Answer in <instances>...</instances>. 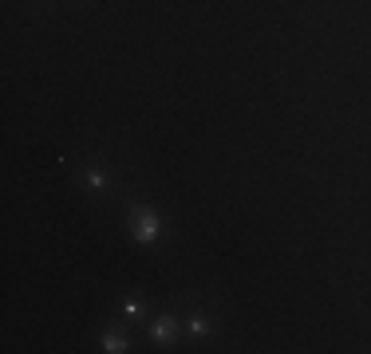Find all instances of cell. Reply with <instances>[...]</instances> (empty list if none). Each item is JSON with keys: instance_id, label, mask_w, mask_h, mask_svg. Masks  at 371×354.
Returning a JSON list of instances; mask_svg holds the SVG:
<instances>
[{"instance_id": "6da1fadb", "label": "cell", "mask_w": 371, "mask_h": 354, "mask_svg": "<svg viewBox=\"0 0 371 354\" xmlns=\"http://www.w3.org/2000/svg\"><path fill=\"white\" fill-rule=\"evenodd\" d=\"M131 221H134V240H139V244H154V240H158V232H162V221H158V213H154V209H146V205H139L131 213Z\"/></svg>"}, {"instance_id": "7a4b0ae2", "label": "cell", "mask_w": 371, "mask_h": 354, "mask_svg": "<svg viewBox=\"0 0 371 354\" xmlns=\"http://www.w3.org/2000/svg\"><path fill=\"white\" fill-rule=\"evenodd\" d=\"M151 339L158 346H170L174 339H178V319H174V315H158V319H154V327H151Z\"/></svg>"}, {"instance_id": "3957f363", "label": "cell", "mask_w": 371, "mask_h": 354, "mask_svg": "<svg viewBox=\"0 0 371 354\" xmlns=\"http://www.w3.org/2000/svg\"><path fill=\"white\" fill-rule=\"evenodd\" d=\"M103 350H107V354H122V350H127V339H122L119 331H107V334H103Z\"/></svg>"}, {"instance_id": "277c9868", "label": "cell", "mask_w": 371, "mask_h": 354, "mask_svg": "<svg viewBox=\"0 0 371 354\" xmlns=\"http://www.w3.org/2000/svg\"><path fill=\"white\" fill-rule=\"evenodd\" d=\"M190 331L194 334H210V323H206V315H201V311L190 315Z\"/></svg>"}, {"instance_id": "5b68a950", "label": "cell", "mask_w": 371, "mask_h": 354, "mask_svg": "<svg viewBox=\"0 0 371 354\" xmlns=\"http://www.w3.org/2000/svg\"><path fill=\"white\" fill-rule=\"evenodd\" d=\"M122 315H127V319H139V315H142L139 299H127V303H122Z\"/></svg>"}, {"instance_id": "8992f818", "label": "cell", "mask_w": 371, "mask_h": 354, "mask_svg": "<svg viewBox=\"0 0 371 354\" xmlns=\"http://www.w3.org/2000/svg\"><path fill=\"white\" fill-rule=\"evenodd\" d=\"M83 181H87L91 189H103V185H107V177H103V173H95V169H91V173L83 177Z\"/></svg>"}]
</instances>
